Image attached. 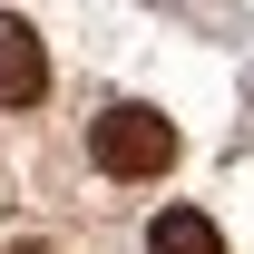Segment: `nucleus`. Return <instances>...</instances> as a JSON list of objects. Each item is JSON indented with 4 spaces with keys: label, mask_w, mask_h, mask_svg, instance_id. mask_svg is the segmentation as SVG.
<instances>
[{
    "label": "nucleus",
    "mask_w": 254,
    "mask_h": 254,
    "mask_svg": "<svg viewBox=\"0 0 254 254\" xmlns=\"http://www.w3.org/2000/svg\"><path fill=\"white\" fill-rule=\"evenodd\" d=\"M88 157L108 166V176H127V186H147V176H166V166H176V118H166V108H147V98H118V108H98Z\"/></svg>",
    "instance_id": "f257e3e1"
},
{
    "label": "nucleus",
    "mask_w": 254,
    "mask_h": 254,
    "mask_svg": "<svg viewBox=\"0 0 254 254\" xmlns=\"http://www.w3.org/2000/svg\"><path fill=\"white\" fill-rule=\"evenodd\" d=\"M39 88H49V49L20 10H0V108H39Z\"/></svg>",
    "instance_id": "f03ea898"
},
{
    "label": "nucleus",
    "mask_w": 254,
    "mask_h": 254,
    "mask_svg": "<svg viewBox=\"0 0 254 254\" xmlns=\"http://www.w3.org/2000/svg\"><path fill=\"white\" fill-rule=\"evenodd\" d=\"M147 254H225L215 215H195V205H157L147 215Z\"/></svg>",
    "instance_id": "7ed1b4c3"
}]
</instances>
